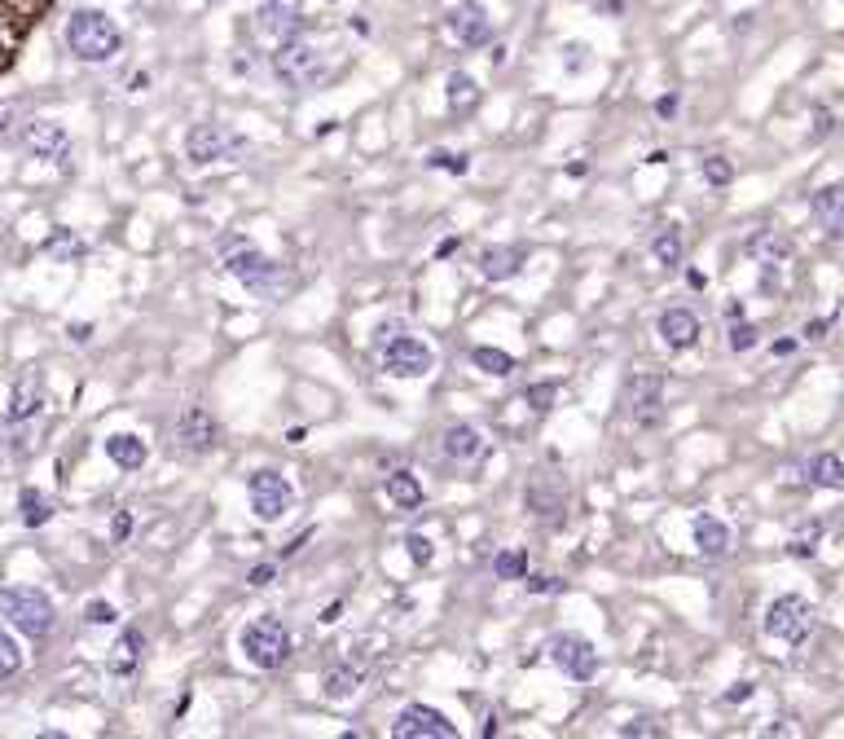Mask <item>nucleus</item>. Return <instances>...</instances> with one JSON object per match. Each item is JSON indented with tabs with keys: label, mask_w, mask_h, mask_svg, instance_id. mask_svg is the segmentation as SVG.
I'll return each instance as SVG.
<instances>
[{
	"label": "nucleus",
	"mask_w": 844,
	"mask_h": 739,
	"mask_svg": "<svg viewBox=\"0 0 844 739\" xmlns=\"http://www.w3.org/2000/svg\"><path fill=\"white\" fill-rule=\"evenodd\" d=\"M370 348L379 352L383 370L392 374V379H427L431 366H436V352L422 344L418 335H409V326H401V322H383L370 335Z\"/></svg>",
	"instance_id": "f257e3e1"
},
{
	"label": "nucleus",
	"mask_w": 844,
	"mask_h": 739,
	"mask_svg": "<svg viewBox=\"0 0 844 739\" xmlns=\"http://www.w3.org/2000/svg\"><path fill=\"white\" fill-rule=\"evenodd\" d=\"M66 49L80 62H110L124 49V31L115 27V18H106L102 9H75L66 18Z\"/></svg>",
	"instance_id": "f03ea898"
},
{
	"label": "nucleus",
	"mask_w": 844,
	"mask_h": 739,
	"mask_svg": "<svg viewBox=\"0 0 844 739\" xmlns=\"http://www.w3.org/2000/svg\"><path fill=\"white\" fill-rule=\"evenodd\" d=\"M0 616H5L22 638H31V643L49 638L53 625H58L53 599L44 590H31V586H5L0 590Z\"/></svg>",
	"instance_id": "7ed1b4c3"
},
{
	"label": "nucleus",
	"mask_w": 844,
	"mask_h": 739,
	"mask_svg": "<svg viewBox=\"0 0 844 739\" xmlns=\"http://www.w3.org/2000/svg\"><path fill=\"white\" fill-rule=\"evenodd\" d=\"M238 652L247 656L251 669H264V674H269V669H282L286 656H291V630H286L282 616L264 612V616H255V621L242 625Z\"/></svg>",
	"instance_id": "20e7f679"
},
{
	"label": "nucleus",
	"mask_w": 844,
	"mask_h": 739,
	"mask_svg": "<svg viewBox=\"0 0 844 739\" xmlns=\"http://www.w3.org/2000/svg\"><path fill=\"white\" fill-rule=\"evenodd\" d=\"M220 251H225V273L229 278H238L247 291L255 295H273L277 282H282V264L273 256H264L260 247H251L247 238H229L220 242Z\"/></svg>",
	"instance_id": "39448f33"
},
{
	"label": "nucleus",
	"mask_w": 844,
	"mask_h": 739,
	"mask_svg": "<svg viewBox=\"0 0 844 739\" xmlns=\"http://www.w3.org/2000/svg\"><path fill=\"white\" fill-rule=\"evenodd\" d=\"M326 71H330L326 53L313 49V44H308L304 36L277 44V53H273V75H277V80H282L286 88H313V84L326 80Z\"/></svg>",
	"instance_id": "423d86ee"
},
{
	"label": "nucleus",
	"mask_w": 844,
	"mask_h": 739,
	"mask_svg": "<svg viewBox=\"0 0 844 739\" xmlns=\"http://www.w3.org/2000/svg\"><path fill=\"white\" fill-rule=\"evenodd\" d=\"M809 630H814V608L801 594H779V599L765 608V634L779 638L787 647H801Z\"/></svg>",
	"instance_id": "0eeeda50"
},
{
	"label": "nucleus",
	"mask_w": 844,
	"mask_h": 739,
	"mask_svg": "<svg viewBox=\"0 0 844 739\" xmlns=\"http://www.w3.org/2000/svg\"><path fill=\"white\" fill-rule=\"evenodd\" d=\"M247 150V141L238 137L233 128L225 124H194L185 132V159L194 163V168H207V163H225L233 154Z\"/></svg>",
	"instance_id": "6e6552de"
},
{
	"label": "nucleus",
	"mask_w": 844,
	"mask_h": 739,
	"mask_svg": "<svg viewBox=\"0 0 844 739\" xmlns=\"http://www.w3.org/2000/svg\"><path fill=\"white\" fill-rule=\"evenodd\" d=\"M524 498H528V511L537 515L541 524H550V528H559L563 520H568V484H563L559 471H550V467H537L528 476V489H524Z\"/></svg>",
	"instance_id": "1a4fd4ad"
},
{
	"label": "nucleus",
	"mask_w": 844,
	"mask_h": 739,
	"mask_svg": "<svg viewBox=\"0 0 844 739\" xmlns=\"http://www.w3.org/2000/svg\"><path fill=\"white\" fill-rule=\"evenodd\" d=\"M247 502H251V515L264 524H277L295 502V489L286 484L282 471H251L247 476Z\"/></svg>",
	"instance_id": "9d476101"
},
{
	"label": "nucleus",
	"mask_w": 844,
	"mask_h": 739,
	"mask_svg": "<svg viewBox=\"0 0 844 739\" xmlns=\"http://www.w3.org/2000/svg\"><path fill=\"white\" fill-rule=\"evenodd\" d=\"M546 656H550V665L572 682H594L598 678V652H594L590 638H581V634H554L546 643Z\"/></svg>",
	"instance_id": "9b49d317"
},
{
	"label": "nucleus",
	"mask_w": 844,
	"mask_h": 739,
	"mask_svg": "<svg viewBox=\"0 0 844 739\" xmlns=\"http://www.w3.org/2000/svg\"><path fill=\"white\" fill-rule=\"evenodd\" d=\"M625 410L638 427H655L664 418V374L660 370H638L625 383Z\"/></svg>",
	"instance_id": "f8f14e48"
},
{
	"label": "nucleus",
	"mask_w": 844,
	"mask_h": 739,
	"mask_svg": "<svg viewBox=\"0 0 844 739\" xmlns=\"http://www.w3.org/2000/svg\"><path fill=\"white\" fill-rule=\"evenodd\" d=\"M444 31H449L462 49H484V44H493V18H488V9L480 0L453 5L449 14H444Z\"/></svg>",
	"instance_id": "ddd939ff"
},
{
	"label": "nucleus",
	"mask_w": 844,
	"mask_h": 739,
	"mask_svg": "<svg viewBox=\"0 0 844 739\" xmlns=\"http://www.w3.org/2000/svg\"><path fill=\"white\" fill-rule=\"evenodd\" d=\"M396 739H458V726L431 704H405L392 722Z\"/></svg>",
	"instance_id": "4468645a"
},
{
	"label": "nucleus",
	"mask_w": 844,
	"mask_h": 739,
	"mask_svg": "<svg viewBox=\"0 0 844 739\" xmlns=\"http://www.w3.org/2000/svg\"><path fill=\"white\" fill-rule=\"evenodd\" d=\"M484 454H488V440L480 427L449 423L440 432V458L449 462V467H475V462H484Z\"/></svg>",
	"instance_id": "2eb2a0df"
},
{
	"label": "nucleus",
	"mask_w": 844,
	"mask_h": 739,
	"mask_svg": "<svg viewBox=\"0 0 844 739\" xmlns=\"http://www.w3.org/2000/svg\"><path fill=\"white\" fill-rule=\"evenodd\" d=\"M22 146L27 154H36L44 163H66V154H71V137H66L62 124H53V119H31L27 128H22Z\"/></svg>",
	"instance_id": "dca6fc26"
},
{
	"label": "nucleus",
	"mask_w": 844,
	"mask_h": 739,
	"mask_svg": "<svg viewBox=\"0 0 844 739\" xmlns=\"http://www.w3.org/2000/svg\"><path fill=\"white\" fill-rule=\"evenodd\" d=\"M655 330H660V339H664V344H669L673 352H686V348L699 344V335H704V322H699V313H691L686 304H673V308H664V313H660Z\"/></svg>",
	"instance_id": "f3484780"
},
{
	"label": "nucleus",
	"mask_w": 844,
	"mask_h": 739,
	"mask_svg": "<svg viewBox=\"0 0 844 739\" xmlns=\"http://www.w3.org/2000/svg\"><path fill=\"white\" fill-rule=\"evenodd\" d=\"M216 418H211L203 405H185L181 418H176V440H181L185 454H207L216 449Z\"/></svg>",
	"instance_id": "a211bd4d"
},
{
	"label": "nucleus",
	"mask_w": 844,
	"mask_h": 739,
	"mask_svg": "<svg viewBox=\"0 0 844 739\" xmlns=\"http://www.w3.org/2000/svg\"><path fill=\"white\" fill-rule=\"evenodd\" d=\"M260 31H269L277 44L304 36V9L299 0H264L260 5Z\"/></svg>",
	"instance_id": "6ab92c4d"
},
{
	"label": "nucleus",
	"mask_w": 844,
	"mask_h": 739,
	"mask_svg": "<svg viewBox=\"0 0 844 739\" xmlns=\"http://www.w3.org/2000/svg\"><path fill=\"white\" fill-rule=\"evenodd\" d=\"M475 269H480L484 282H510L519 269H524V247H510V242H493V247H480V256H475Z\"/></svg>",
	"instance_id": "aec40b11"
},
{
	"label": "nucleus",
	"mask_w": 844,
	"mask_h": 739,
	"mask_svg": "<svg viewBox=\"0 0 844 739\" xmlns=\"http://www.w3.org/2000/svg\"><path fill=\"white\" fill-rule=\"evenodd\" d=\"M691 537H695V546H699V555H704V559L730 555V524L717 520V515L699 511L695 520H691Z\"/></svg>",
	"instance_id": "412c9836"
},
{
	"label": "nucleus",
	"mask_w": 844,
	"mask_h": 739,
	"mask_svg": "<svg viewBox=\"0 0 844 739\" xmlns=\"http://www.w3.org/2000/svg\"><path fill=\"white\" fill-rule=\"evenodd\" d=\"M809 212H814L827 238H844V185H823L809 198Z\"/></svg>",
	"instance_id": "4be33fe9"
},
{
	"label": "nucleus",
	"mask_w": 844,
	"mask_h": 739,
	"mask_svg": "<svg viewBox=\"0 0 844 739\" xmlns=\"http://www.w3.org/2000/svg\"><path fill=\"white\" fill-rule=\"evenodd\" d=\"M40 410H44V379H40L36 370L18 374L14 392H9V414H14L18 423H31Z\"/></svg>",
	"instance_id": "5701e85b"
},
{
	"label": "nucleus",
	"mask_w": 844,
	"mask_h": 739,
	"mask_svg": "<svg viewBox=\"0 0 844 739\" xmlns=\"http://www.w3.org/2000/svg\"><path fill=\"white\" fill-rule=\"evenodd\" d=\"M383 493H387V502L396 506V511H418L422 506V498H427V493H422V484H418V476L414 471H387L383 476Z\"/></svg>",
	"instance_id": "b1692460"
},
{
	"label": "nucleus",
	"mask_w": 844,
	"mask_h": 739,
	"mask_svg": "<svg viewBox=\"0 0 844 739\" xmlns=\"http://www.w3.org/2000/svg\"><path fill=\"white\" fill-rule=\"evenodd\" d=\"M106 458L115 462V467H124V471H141V467H146V458H150V449H146V440H141V436L115 432V436H106Z\"/></svg>",
	"instance_id": "393cba45"
},
{
	"label": "nucleus",
	"mask_w": 844,
	"mask_h": 739,
	"mask_svg": "<svg viewBox=\"0 0 844 739\" xmlns=\"http://www.w3.org/2000/svg\"><path fill=\"white\" fill-rule=\"evenodd\" d=\"M748 256H757L765 269H779V264L792 260V242L783 234H774V229H757V234L748 238Z\"/></svg>",
	"instance_id": "a878e982"
},
{
	"label": "nucleus",
	"mask_w": 844,
	"mask_h": 739,
	"mask_svg": "<svg viewBox=\"0 0 844 739\" xmlns=\"http://www.w3.org/2000/svg\"><path fill=\"white\" fill-rule=\"evenodd\" d=\"M141 652H146V634H141V630H124V634H119V643H115L110 674L132 678V674H137V665H141Z\"/></svg>",
	"instance_id": "bb28decb"
},
{
	"label": "nucleus",
	"mask_w": 844,
	"mask_h": 739,
	"mask_svg": "<svg viewBox=\"0 0 844 739\" xmlns=\"http://www.w3.org/2000/svg\"><path fill=\"white\" fill-rule=\"evenodd\" d=\"M18 515H22V524H27V528H44L53 520V498H49V493H40V489H22L18 493Z\"/></svg>",
	"instance_id": "cd10ccee"
},
{
	"label": "nucleus",
	"mask_w": 844,
	"mask_h": 739,
	"mask_svg": "<svg viewBox=\"0 0 844 739\" xmlns=\"http://www.w3.org/2000/svg\"><path fill=\"white\" fill-rule=\"evenodd\" d=\"M471 366L484 370V374H493V379H510V374L519 370V361L510 357V352H502V348L480 344V348H471Z\"/></svg>",
	"instance_id": "c85d7f7f"
},
{
	"label": "nucleus",
	"mask_w": 844,
	"mask_h": 739,
	"mask_svg": "<svg viewBox=\"0 0 844 739\" xmlns=\"http://www.w3.org/2000/svg\"><path fill=\"white\" fill-rule=\"evenodd\" d=\"M809 484H818V489H844V462L836 454H814L809 458Z\"/></svg>",
	"instance_id": "c756f323"
},
{
	"label": "nucleus",
	"mask_w": 844,
	"mask_h": 739,
	"mask_svg": "<svg viewBox=\"0 0 844 739\" xmlns=\"http://www.w3.org/2000/svg\"><path fill=\"white\" fill-rule=\"evenodd\" d=\"M44 251H49L53 260L71 264V260H84V256H88V242H84L80 234H71V229H53L49 242H44Z\"/></svg>",
	"instance_id": "7c9ffc66"
},
{
	"label": "nucleus",
	"mask_w": 844,
	"mask_h": 739,
	"mask_svg": "<svg viewBox=\"0 0 844 739\" xmlns=\"http://www.w3.org/2000/svg\"><path fill=\"white\" fill-rule=\"evenodd\" d=\"M493 577L497 581H524L528 577V555L519 546H506L493 555Z\"/></svg>",
	"instance_id": "2f4dec72"
},
{
	"label": "nucleus",
	"mask_w": 844,
	"mask_h": 739,
	"mask_svg": "<svg viewBox=\"0 0 844 739\" xmlns=\"http://www.w3.org/2000/svg\"><path fill=\"white\" fill-rule=\"evenodd\" d=\"M357 682H361L357 669L339 665V669H330V674L321 678V691H326V700H352V696H357Z\"/></svg>",
	"instance_id": "473e14b6"
},
{
	"label": "nucleus",
	"mask_w": 844,
	"mask_h": 739,
	"mask_svg": "<svg viewBox=\"0 0 844 739\" xmlns=\"http://www.w3.org/2000/svg\"><path fill=\"white\" fill-rule=\"evenodd\" d=\"M651 260L664 264V269H677V264H682V234H677V229H660V234L651 238Z\"/></svg>",
	"instance_id": "72a5a7b5"
},
{
	"label": "nucleus",
	"mask_w": 844,
	"mask_h": 739,
	"mask_svg": "<svg viewBox=\"0 0 844 739\" xmlns=\"http://www.w3.org/2000/svg\"><path fill=\"white\" fill-rule=\"evenodd\" d=\"M818 542H823V524L809 520V524H801V528L792 533V542H787V555H792V559H814V555H818Z\"/></svg>",
	"instance_id": "f704fd0d"
},
{
	"label": "nucleus",
	"mask_w": 844,
	"mask_h": 739,
	"mask_svg": "<svg viewBox=\"0 0 844 739\" xmlns=\"http://www.w3.org/2000/svg\"><path fill=\"white\" fill-rule=\"evenodd\" d=\"M475 102H480V88H475V80L466 71H453L449 75V106L453 110H471Z\"/></svg>",
	"instance_id": "c9c22d12"
},
{
	"label": "nucleus",
	"mask_w": 844,
	"mask_h": 739,
	"mask_svg": "<svg viewBox=\"0 0 844 739\" xmlns=\"http://www.w3.org/2000/svg\"><path fill=\"white\" fill-rule=\"evenodd\" d=\"M18 674H22V647L9 630H0V682L18 678Z\"/></svg>",
	"instance_id": "e433bc0d"
},
{
	"label": "nucleus",
	"mask_w": 844,
	"mask_h": 739,
	"mask_svg": "<svg viewBox=\"0 0 844 739\" xmlns=\"http://www.w3.org/2000/svg\"><path fill=\"white\" fill-rule=\"evenodd\" d=\"M699 168H704V181L713 185V190H721V185L735 181V163H730L726 154H704V163H699Z\"/></svg>",
	"instance_id": "4c0bfd02"
},
{
	"label": "nucleus",
	"mask_w": 844,
	"mask_h": 739,
	"mask_svg": "<svg viewBox=\"0 0 844 739\" xmlns=\"http://www.w3.org/2000/svg\"><path fill=\"white\" fill-rule=\"evenodd\" d=\"M524 396H528V405H532V410H537V414H546L550 405L559 401V383H532V388H528Z\"/></svg>",
	"instance_id": "58836bf2"
},
{
	"label": "nucleus",
	"mask_w": 844,
	"mask_h": 739,
	"mask_svg": "<svg viewBox=\"0 0 844 739\" xmlns=\"http://www.w3.org/2000/svg\"><path fill=\"white\" fill-rule=\"evenodd\" d=\"M757 339H761V330L752 326V322H739V317H735V330H730V348H735V352H748V348H757Z\"/></svg>",
	"instance_id": "ea45409f"
},
{
	"label": "nucleus",
	"mask_w": 844,
	"mask_h": 739,
	"mask_svg": "<svg viewBox=\"0 0 844 739\" xmlns=\"http://www.w3.org/2000/svg\"><path fill=\"white\" fill-rule=\"evenodd\" d=\"M405 550H409V559H414L418 568H427L431 555H436V550H431V542H427L422 533H405Z\"/></svg>",
	"instance_id": "a19ab883"
},
{
	"label": "nucleus",
	"mask_w": 844,
	"mask_h": 739,
	"mask_svg": "<svg viewBox=\"0 0 844 739\" xmlns=\"http://www.w3.org/2000/svg\"><path fill=\"white\" fill-rule=\"evenodd\" d=\"M427 168H449L453 176L466 172V154H449V150H431L427 154Z\"/></svg>",
	"instance_id": "79ce46f5"
},
{
	"label": "nucleus",
	"mask_w": 844,
	"mask_h": 739,
	"mask_svg": "<svg viewBox=\"0 0 844 739\" xmlns=\"http://www.w3.org/2000/svg\"><path fill=\"white\" fill-rule=\"evenodd\" d=\"M84 621H88V625H115V621H119V612L110 608L106 599H93V603L84 608Z\"/></svg>",
	"instance_id": "37998d69"
},
{
	"label": "nucleus",
	"mask_w": 844,
	"mask_h": 739,
	"mask_svg": "<svg viewBox=\"0 0 844 739\" xmlns=\"http://www.w3.org/2000/svg\"><path fill=\"white\" fill-rule=\"evenodd\" d=\"M132 537V511H115V520H110V542L124 546Z\"/></svg>",
	"instance_id": "c03bdc74"
},
{
	"label": "nucleus",
	"mask_w": 844,
	"mask_h": 739,
	"mask_svg": "<svg viewBox=\"0 0 844 739\" xmlns=\"http://www.w3.org/2000/svg\"><path fill=\"white\" fill-rule=\"evenodd\" d=\"M273 581H277V564H255V568L247 572V586H255V590L273 586Z\"/></svg>",
	"instance_id": "a18cd8bd"
},
{
	"label": "nucleus",
	"mask_w": 844,
	"mask_h": 739,
	"mask_svg": "<svg viewBox=\"0 0 844 739\" xmlns=\"http://www.w3.org/2000/svg\"><path fill=\"white\" fill-rule=\"evenodd\" d=\"M524 586H528L532 594H563V590H568L559 577H524Z\"/></svg>",
	"instance_id": "49530a36"
},
{
	"label": "nucleus",
	"mask_w": 844,
	"mask_h": 739,
	"mask_svg": "<svg viewBox=\"0 0 844 739\" xmlns=\"http://www.w3.org/2000/svg\"><path fill=\"white\" fill-rule=\"evenodd\" d=\"M748 696H752V682H735V687L726 691V704H743Z\"/></svg>",
	"instance_id": "de8ad7c7"
},
{
	"label": "nucleus",
	"mask_w": 844,
	"mask_h": 739,
	"mask_svg": "<svg viewBox=\"0 0 844 739\" xmlns=\"http://www.w3.org/2000/svg\"><path fill=\"white\" fill-rule=\"evenodd\" d=\"M620 735H660V726H651V722H629V726H620Z\"/></svg>",
	"instance_id": "09e8293b"
},
{
	"label": "nucleus",
	"mask_w": 844,
	"mask_h": 739,
	"mask_svg": "<svg viewBox=\"0 0 844 739\" xmlns=\"http://www.w3.org/2000/svg\"><path fill=\"white\" fill-rule=\"evenodd\" d=\"M343 616V603H326V608H321V625H335Z\"/></svg>",
	"instance_id": "8fccbe9b"
},
{
	"label": "nucleus",
	"mask_w": 844,
	"mask_h": 739,
	"mask_svg": "<svg viewBox=\"0 0 844 739\" xmlns=\"http://www.w3.org/2000/svg\"><path fill=\"white\" fill-rule=\"evenodd\" d=\"M453 251H458V238H444V242H440V247H436V260H449V256H453Z\"/></svg>",
	"instance_id": "3c124183"
},
{
	"label": "nucleus",
	"mask_w": 844,
	"mask_h": 739,
	"mask_svg": "<svg viewBox=\"0 0 844 739\" xmlns=\"http://www.w3.org/2000/svg\"><path fill=\"white\" fill-rule=\"evenodd\" d=\"M71 339L75 344H88V339H93V326H71Z\"/></svg>",
	"instance_id": "603ef678"
},
{
	"label": "nucleus",
	"mask_w": 844,
	"mask_h": 739,
	"mask_svg": "<svg viewBox=\"0 0 844 739\" xmlns=\"http://www.w3.org/2000/svg\"><path fill=\"white\" fill-rule=\"evenodd\" d=\"M655 110H660V115H664V119H669V115H673V110H677V97H673V93H669V97H660V106H655Z\"/></svg>",
	"instance_id": "864d4df0"
},
{
	"label": "nucleus",
	"mask_w": 844,
	"mask_h": 739,
	"mask_svg": "<svg viewBox=\"0 0 844 739\" xmlns=\"http://www.w3.org/2000/svg\"><path fill=\"white\" fill-rule=\"evenodd\" d=\"M823 330H827V322H809L805 326V339H823Z\"/></svg>",
	"instance_id": "5fc2aeb1"
},
{
	"label": "nucleus",
	"mask_w": 844,
	"mask_h": 739,
	"mask_svg": "<svg viewBox=\"0 0 844 739\" xmlns=\"http://www.w3.org/2000/svg\"><path fill=\"white\" fill-rule=\"evenodd\" d=\"M831 128H836V124H831V115H827V110H818V137H823V132H831Z\"/></svg>",
	"instance_id": "6e6d98bb"
},
{
	"label": "nucleus",
	"mask_w": 844,
	"mask_h": 739,
	"mask_svg": "<svg viewBox=\"0 0 844 739\" xmlns=\"http://www.w3.org/2000/svg\"><path fill=\"white\" fill-rule=\"evenodd\" d=\"M774 352H779V357H787V352H796V339H779V344H774Z\"/></svg>",
	"instance_id": "4d7b16f0"
},
{
	"label": "nucleus",
	"mask_w": 844,
	"mask_h": 739,
	"mask_svg": "<svg viewBox=\"0 0 844 739\" xmlns=\"http://www.w3.org/2000/svg\"><path fill=\"white\" fill-rule=\"evenodd\" d=\"M5 128H9V106L0 102V132H5Z\"/></svg>",
	"instance_id": "13d9d810"
}]
</instances>
